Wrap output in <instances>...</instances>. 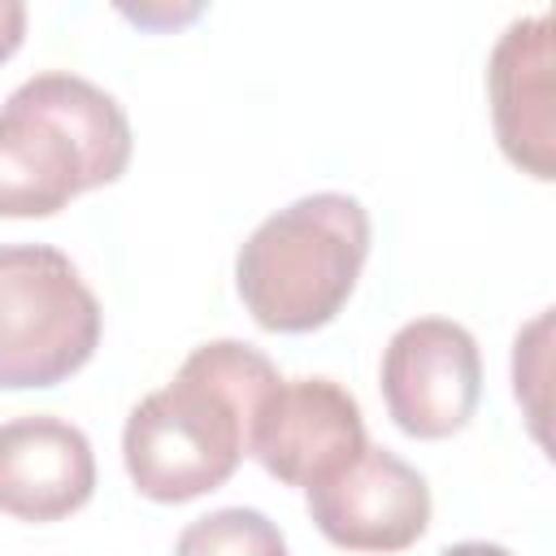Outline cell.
I'll return each mask as SVG.
<instances>
[{"mask_svg": "<svg viewBox=\"0 0 556 556\" xmlns=\"http://www.w3.org/2000/svg\"><path fill=\"white\" fill-rule=\"evenodd\" d=\"M382 404L408 439H447L482 400L478 339L447 317L404 321L382 352Z\"/></svg>", "mask_w": 556, "mask_h": 556, "instance_id": "5", "label": "cell"}, {"mask_svg": "<svg viewBox=\"0 0 556 556\" xmlns=\"http://www.w3.org/2000/svg\"><path fill=\"white\" fill-rule=\"evenodd\" d=\"M365 452V417L348 387L334 378L278 382L256 421L248 456L261 460L282 486H317Z\"/></svg>", "mask_w": 556, "mask_h": 556, "instance_id": "6", "label": "cell"}, {"mask_svg": "<svg viewBox=\"0 0 556 556\" xmlns=\"http://www.w3.org/2000/svg\"><path fill=\"white\" fill-rule=\"evenodd\" d=\"M369 256V213L356 195L313 191L269 213L235 256V291L274 334L330 326Z\"/></svg>", "mask_w": 556, "mask_h": 556, "instance_id": "3", "label": "cell"}, {"mask_svg": "<svg viewBox=\"0 0 556 556\" xmlns=\"http://www.w3.org/2000/svg\"><path fill=\"white\" fill-rule=\"evenodd\" d=\"M126 109L96 83L48 70L0 109V217H52L130 165Z\"/></svg>", "mask_w": 556, "mask_h": 556, "instance_id": "2", "label": "cell"}, {"mask_svg": "<svg viewBox=\"0 0 556 556\" xmlns=\"http://www.w3.org/2000/svg\"><path fill=\"white\" fill-rule=\"evenodd\" d=\"M100 348V300L52 243H0V391L74 378Z\"/></svg>", "mask_w": 556, "mask_h": 556, "instance_id": "4", "label": "cell"}, {"mask_svg": "<svg viewBox=\"0 0 556 556\" xmlns=\"http://www.w3.org/2000/svg\"><path fill=\"white\" fill-rule=\"evenodd\" d=\"M274 361L243 339L200 343L178 374L143 395L122 430V460L152 504H187L230 482L252 447V421L278 387Z\"/></svg>", "mask_w": 556, "mask_h": 556, "instance_id": "1", "label": "cell"}, {"mask_svg": "<svg viewBox=\"0 0 556 556\" xmlns=\"http://www.w3.org/2000/svg\"><path fill=\"white\" fill-rule=\"evenodd\" d=\"M304 495L313 526L343 552H404L430 526L426 478L374 443Z\"/></svg>", "mask_w": 556, "mask_h": 556, "instance_id": "7", "label": "cell"}, {"mask_svg": "<svg viewBox=\"0 0 556 556\" xmlns=\"http://www.w3.org/2000/svg\"><path fill=\"white\" fill-rule=\"evenodd\" d=\"M174 556H287V539L261 508L239 504L187 521Z\"/></svg>", "mask_w": 556, "mask_h": 556, "instance_id": "10", "label": "cell"}, {"mask_svg": "<svg viewBox=\"0 0 556 556\" xmlns=\"http://www.w3.org/2000/svg\"><path fill=\"white\" fill-rule=\"evenodd\" d=\"M439 556H513V552L500 547V543H486V539H469V543H452V547H443Z\"/></svg>", "mask_w": 556, "mask_h": 556, "instance_id": "13", "label": "cell"}, {"mask_svg": "<svg viewBox=\"0 0 556 556\" xmlns=\"http://www.w3.org/2000/svg\"><path fill=\"white\" fill-rule=\"evenodd\" d=\"M547 326H552V313H539L513 343V391L517 400L526 404V417L534 426V439L547 443L543 434V378H547Z\"/></svg>", "mask_w": 556, "mask_h": 556, "instance_id": "11", "label": "cell"}, {"mask_svg": "<svg viewBox=\"0 0 556 556\" xmlns=\"http://www.w3.org/2000/svg\"><path fill=\"white\" fill-rule=\"evenodd\" d=\"M96 491V452L74 421L52 413L0 426V513L48 526L78 513Z\"/></svg>", "mask_w": 556, "mask_h": 556, "instance_id": "9", "label": "cell"}, {"mask_svg": "<svg viewBox=\"0 0 556 556\" xmlns=\"http://www.w3.org/2000/svg\"><path fill=\"white\" fill-rule=\"evenodd\" d=\"M22 39H26V4L0 0V65L22 48Z\"/></svg>", "mask_w": 556, "mask_h": 556, "instance_id": "12", "label": "cell"}, {"mask_svg": "<svg viewBox=\"0 0 556 556\" xmlns=\"http://www.w3.org/2000/svg\"><path fill=\"white\" fill-rule=\"evenodd\" d=\"M552 13L517 17L491 48L486 96L500 152L530 178H556V104H552Z\"/></svg>", "mask_w": 556, "mask_h": 556, "instance_id": "8", "label": "cell"}]
</instances>
